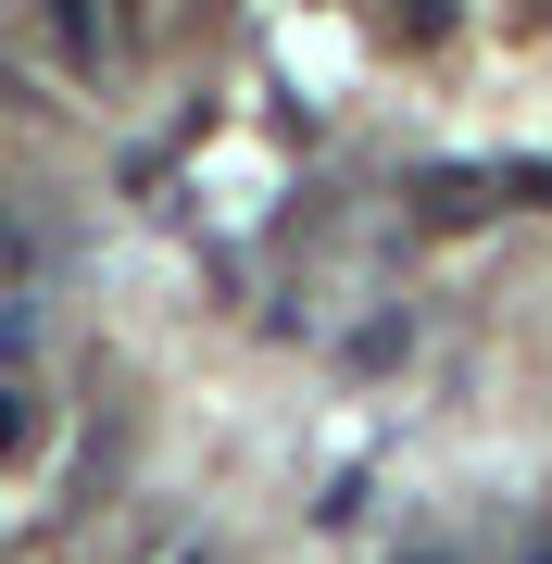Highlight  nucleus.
<instances>
[{
	"label": "nucleus",
	"mask_w": 552,
	"mask_h": 564,
	"mask_svg": "<svg viewBox=\"0 0 552 564\" xmlns=\"http://www.w3.org/2000/svg\"><path fill=\"white\" fill-rule=\"evenodd\" d=\"M25 440H39V414H25V389H0V464H13Z\"/></svg>",
	"instance_id": "obj_3"
},
{
	"label": "nucleus",
	"mask_w": 552,
	"mask_h": 564,
	"mask_svg": "<svg viewBox=\"0 0 552 564\" xmlns=\"http://www.w3.org/2000/svg\"><path fill=\"white\" fill-rule=\"evenodd\" d=\"M477 214H502V163H427L414 176V226H477Z\"/></svg>",
	"instance_id": "obj_1"
},
{
	"label": "nucleus",
	"mask_w": 552,
	"mask_h": 564,
	"mask_svg": "<svg viewBox=\"0 0 552 564\" xmlns=\"http://www.w3.org/2000/svg\"><path fill=\"white\" fill-rule=\"evenodd\" d=\"M502 188H515V202H540V214H552V163H502Z\"/></svg>",
	"instance_id": "obj_4"
},
{
	"label": "nucleus",
	"mask_w": 552,
	"mask_h": 564,
	"mask_svg": "<svg viewBox=\"0 0 552 564\" xmlns=\"http://www.w3.org/2000/svg\"><path fill=\"white\" fill-rule=\"evenodd\" d=\"M51 39H63V51L88 63V51H101V13H88V0H51Z\"/></svg>",
	"instance_id": "obj_2"
},
{
	"label": "nucleus",
	"mask_w": 552,
	"mask_h": 564,
	"mask_svg": "<svg viewBox=\"0 0 552 564\" xmlns=\"http://www.w3.org/2000/svg\"><path fill=\"white\" fill-rule=\"evenodd\" d=\"M13 263H25V251H13V226H0V276H13Z\"/></svg>",
	"instance_id": "obj_5"
}]
</instances>
